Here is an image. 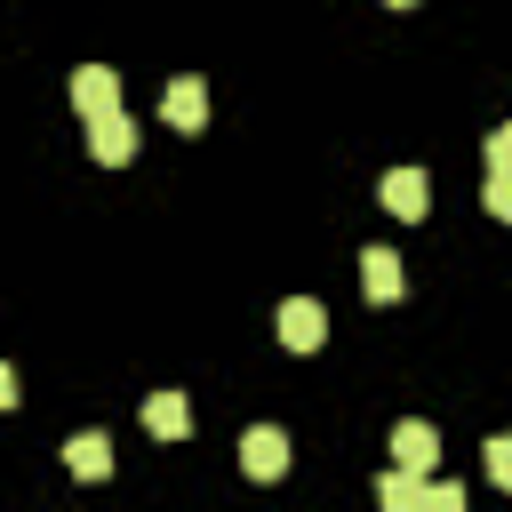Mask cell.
<instances>
[{"label":"cell","mask_w":512,"mask_h":512,"mask_svg":"<svg viewBox=\"0 0 512 512\" xmlns=\"http://www.w3.org/2000/svg\"><path fill=\"white\" fill-rule=\"evenodd\" d=\"M240 472L248 480H280L288 472V432L280 424H248L240 432Z\"/></svg>","instance_id":"obj_1"},{"label":"cell","mask_w":512,"mask_h":512,"mask_svg":"<svg viewBox=\"0 0 512 512\" xmlns=\"http://www.w3.org/2000/svg\"><path fill=\"white\" fill-rule=\"evenodd\" d=\"M392 464L416 472V480H432V464H440V432H432L424 416H400V424H392Z\"/></svg>","instance_id":"obj_2"},{"label":"cell","mask_w":512,"mask_h":512,"mask_svg":"<svg viewBox=\"0 0 512 512\" xmlns=\"http://www.w3.org/2000/svg\"><path fill=\"white\" fill-rule=\"evenodd\" d=\"M72 112H80V120L120 112V72H112V64H80V72H72Z\"/></svg>","instance_id":"obj_3"},{"label":"cell","mask_w":512,"mask_h":512,"mask_svg":"<svg viewBox=\"0 0 512 512\" xmlns=\"http://www.w3.org/2000/svg\"><path fill=\"white\" fill-rule=\"evenodd\" d=\"M280 344H288V352H320V344H328V312H320L312 296H288V304H280Z\"/></svg>","instance_id":"obj_4"},{"label":"cell","mask_w":512,"mask_h":512,"mask_svg":"<svg viewBox=\"0 0 512 512\" xmlns=\"http://www.w3.org/2000/svg\"><path fill=\"white\" fill-rule=\"evenodd\" d=\"M88 152H96L104 168L136 160V120H128V112H96V120H88Z\"/></svg>","instance_id":"obj_5"},{"label":"cell","mask_w":512,"mask_h":512,"mask_svg":"<svg viewBox=\"0 0 512 512\" xmlns=\"http://www.w3.org/2000/svg\"><path fill=\"white\" fill-rule=\"evenodd\" d=\"M376 200H384V208H392L400 224H416V216L432 208V184H424V168H392V176L376 184Z\"/></svg>","instance_id":"obj_6"},{"label":"cell","mask_w":512,"mask_h":512,"mask_svg":"<svg viewBox=\"0 0 512 512\" xmlns=\"http://www.w3.org/2000/svg\"><path fill=\"white\" fill-rule=\"evenodd\" d=\"M360 288H368V304H400V296H408L400 256H392V248H360Z\"/></svg>","instance_id":"obj_7"},{"label":"cell","mask_w":512,"mask_h":512,"mask_svg":"<svg viewBox=\"0 0 512 512\" xmlns=\"http://www.w3.org/2000/svg\"><path fill=\"white\" fill-rule=\"evenodd\" d=\"M160 112H168V128L200 136V128H208V88H200V80H168V88H160Z\"/></svg>","instance_id":"obj_8"},{"label":"cell","mask_w":512,"mask_h":512,"mask_svg":"<svg viewBox=\"0 0 512 512\" xmlns=\"http://www.w3.org/2000/svg\"><path fill=\"white\" fill-rule=\"evenodd\" d=\"M144 432H152V440H184V432H192V400H184V392H152V400H144Z\"/></svg>","instance_id":"obj_9"},{"label":"cell","mask_w":512,"mask_h":512,"mask_svg":"<svg viewBox=\"0 0 512 512\" xmlns=\"http://www.w3.org/2000/svg\"><path fill=\"white\" fill-rule=\"evenodd\" d=\"M64 472H72V480H104V472H112V440H104V432H72V440H64Z\"/></svg>","instance_id":"obj_10"},{"label":"cell","mask_w":512,"mask_h":512,"mask_svg":"<svg viewBox=\"0 0 512 512\" xmlns=\"http://www.w3.org/2000/svg\"><path fill=\"white\" fill-rule=\"evenodd\" d=\"M416 488H424V480H416V472H400V464H392V472H376V512H416Z\"/></svg>","instance_id":"obj_11"},{"label":"cell","mask_w":512,"mask_h":512,"mask_svg":"<svg viewBox=\"0 0 512 512\" xmlns=\"http://www.w3.org/2000/svg\"><path fill=\"white\" fill-rule=\"evenodd\" d=\"M416 512H464V488L456 480H424L416 488Z\"/></svg>","instance_id":"obj_12"},{"label":"cell","mask_w":512,"mask_h":512,"mask_svg":"<svg viewBox=\"0 0 512 512\" xmlns=\"http://www.w3.org/2000/svg\"><path fill=\"white\" fill-rule=\"evenodd\" d=\"M480 464H488V480H496V488H512V432H496V440L480 448Z\"/></svg>","instance_id":"obj_13"},{"label":"cell","mask_w":512,"mask_h":512,"mask_svg":"<svg viewBox=\"0 0 512 512\" xmlns=\"http://www.w3.org/2000/svg\"><path fill=\"white\" fill-rule=\"evenodd\" d=\"M504 168H512V128H496V136H488V176H504Z\"/></svg>","instance_id":"obj_14"},{"label":"cell","mask_w":512,"mask_h":512,"mask_svg":"<svg viewBox=\"0 0 512 512\" xmlns=\"http://www.w3.org/2000/svg\"><path fill=\"white\" fill-rule=\"evenodd\" d=\"M480 200H488V216H512V176H488V192H480Z\"/></svg>","instance_id":"obj_15"},{"label":"cell","mask_w":512,"mask_h":512,"mask_svg":"<svg viewBox=\"0 0 512 512\" xmlns=\"http://www.w3.org/2000/svg\"><path fill=\"white\" fill-rule=\"evenodd\" d=\"M16 400H24V384H16V368L0 360V408H16Z\"/></svg>","instance_id":"obj_16"},{"label":"cell","mask_w":512,"mask_h":512,"mask_svg":"<svg viewBox=\"0 0 512 512\" xmlns=\"http://www.w3.org/2000/svg\"><path fill=\"white\" fill-rule=\"evenodd\" d=\"M384 8H416V0H384Z\"/></svg>","instance_id":"obj_17"}]
</instances>
